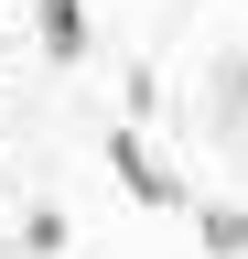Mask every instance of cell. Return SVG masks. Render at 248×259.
<instances>
[{"mask_svg":"<svg viewBox=\"0 0 248 259\" xmlns=\"http://www.w3.org/2000/svg\"><path fill=\"white\" fill-rule=\"evenodd\" d=\"M43 44H54V54L86 44V11H76V0H43Z\"/></svg>","mask_w":248,"mask_h":259,"instance_id":"6da1fadb","label":"cell"},{"mask_svg":"<svg viewBox=\"0 0 248 259\" xmlns=\"http://www.w3.org/2000/svg\"><path fill=\"white\" fill-rule=\"evenodd\" d=\"M205 248L237 259V248H248V205H216V216H205Z\"/></svg>","mask_w":248,"mask_h":259,"instance_id":"7a4b0ae2","label":"cell"},{"mask_svg":"<svg viewBox=\"0 0 248 259\" xmlns=\"http://www.w3.org/2000/svg\"><path fill=\"white\" fill-rule=\"evenodd\" d=\"M108 162H119V184H140V194H173V184H162V162H151V151H130V141H119Z\"/></svg>","mask_w":248,"mask_h":259,"instance_id":"3957f363","label":"cell"},{"mask_svg":"<svg viewBox=\"0 0 248 259\" xmlns=\"http://www.w3.org/2000/svg\"><path fill=\"white\" fill-rule=\"evenodd\" d=\"M227 97H237V108H248V65H227Z\"/></svg>","mask_w":248,"mask_h":259,"instance_id":"277c9868","label":"cell"}]
</instances>
